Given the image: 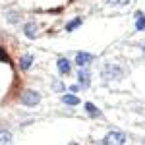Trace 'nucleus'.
<instances>
[{
    "label": "nucleus",
    "instance_id": "f257e3e1",
    "mask_svg": "<svg viewBox=\"0 0 145 145\" xmlns=\"http://www.w3.org/2000/svg\"><path fill=\"white\" fill-rule=\"evenodd\" d=\"M126 143V135L122 132H110L105 137V145H124Z\"/></svg>",
    "mask_w": 145,
    "mask_h": 145
},
{
    "label": "nucleus",
    "instance_id": "f03ea898",
    "mask_svg": "<svg viewBox=\"0 0 145 145\" xmlns=\"http://www.w3.org/2000/svg\"><path fill=\"white\" fill-rule=\"evenodd\" d=\"M39 101H41V95H39L37 91H25L22 95V103L25 106H35Z\"/></svg>",
    "mask_w": 145,
    "mask_h": 145
},
{
    "label": "nucleus",
    "instance_id": "7ed1b4c3",
    "mask_svg": "<svg viewBox=\"0 0 145 145\" xmlns=\"http://www.w3.org/2000/svg\"><path fill=\"white\" fill-rule=\"evenodd\" d=\"M103 74H105V78H106V79H120V78H122V68L108 64V66H105Z\"/></svg>",
    "mask_w": 145,
    "mask_h": 145
},
{
    "label": "nucleus",
    "instance_id": "20e7f679",
    "mask_svg": "<svg viewBox=\"0 0 145 145\" xmlns=\"http://www.w3.org/2000/svg\"><path fill=\"white\" fill-rule=\"evenodd\" d=\"M91 60H93V56L89 54V52H79L78 56H76V62H78L79 68L87 66V64H91Z\"/></svg>",
    "mask_w": 145,
    "mask_h": 145
},
{
    "label": "nucleus",
    "instance_id": "39448f33",
    "mask_svg": "<svg viewBox=\"0 0 145 145\" xmlns=\"http://www.w3.org/2000/svg\"><path fill=\"white\" fill-rule=\"evenodd\" d=\"M58 70H60V74L68 76L70 70H72V66H70V62H68L66 58H58Z\"/></svg>",
    "mask_w": 145,
    "mask_h": 145
},
{
    "label": "nucleus",
    "instance_id": "423d86ee",
    "mask_svg": "<svg viewBox=\"0 0 145 145\" xmlns=\"http://www.w3.org/2000/svg\"><path fill=\"white\" fill-rule=\"evenodd\" d=\"M78 79H79V85L85 89V87H89V72H85V70H81L78 74Z\"/></svg>",
    "mask_w": 145,
    "mask_h": 145
},
{
    "label": "nucleus",
    "instance_id": "0eeeda50",
    "mask_svg": "<svg viewBox=\"0 0 145 145\" xmlns=\"http://www.w3.org/2000/svg\"><path fill=\"white\" fill-rule=\"evenodd\" d=\"M12 143V134L6 130H0V145H10Z\"/></svg>",
    "mask_w": 145,
    "mask_h": 145
},
{
    "label": "nucleus",
    "instance_id": "6e6552de",
    "mask_svg": "<svg viewBox=\"0 0 145 145\" xmlns=\"http://www.w3.org/2000/svg\"><path fill=\"white\" fill-rule=\"evenodd\" d=\"M62 103H66V105H72V106H76V105H79V99L76 97V95H64V97H62Z\"/></svg>",
    "mask_w": 145,
    "mask_h": 145
},
{
    "label": "nucleus",
    "instance_id": "1a4fd4ad",
    "mask_svg": "<svg viewBox=\"0 0 145 145\" xmlns=\"http://www.w3.org/2000/svg\"><path fill=\"white\" fill-rule=\"evenodd\" d=\"M135 29L137 31H143L145 29V16L143 14H137V18H135Z\"/></svg>",
    "mask_w": 145,
    "mask_h": 145
},
{
    "label": "nucleus",
    "instance_id": "9d476101",
    "mask_svg": "<svg viewBox=\"0 0 145 145\" xmlns=\"http://www.w3.org/2000/svg\"><path fill=\"white\" fill-rule=\"evenodd\" d=\"M25 35L33 39L35 35H37V25H35V23H27V25H25Z\"/></svg>",
    "mask_w": 145,
    "mask_h": 145
},
{
    "label": "nucleus",
    "instance_id": "9b49d317",
    "mask_svg": "<svg viewBox=\"0 0 145 145\" xmlns=\"http://www.w3.org/2000/svg\"><path fill=\"white\" fill-rule=\"evenodd\" d=\"M31 62H33V56H31V54H25L22 58V68H23V70H29Z\"/></svg>",
    "mask_w": 145,
    "mask_h": 145
},
{
    "label": "nucleus",
    "instance_id": "f8f14e48",
    "mask_svg": "<svg viewBox=\"0 0 145 145\" xmlns=\"http://www.w3.org/2000/svg\"><path fill=\"white\" fill-rule=\"evenodd\" d=\"M78 25H81V18H76V20H72V22L66 25V31H74Z\"/></svg>",
    "mask_w": 145,
    "mask_h": 145
},
{
    "label": "nucleus",
    "instance_id": "ddd939ff",
    "mask_svg": "<svg viewBox=\"0 0 145 145\" xmlns=\"http://www.w3.org/2000/svg\"><path fill=\"white\" fill-rule=\"evenodd\" d=\"M85 108H87L89 114H99V110L95 108V105H93V103H85Z\"/></svg>",
    "mask_w": 145,
    "mask_h": 145
},
{
    "label": "nucleus",
    "instance_id": "4468645a",
    "mask_svg": "<svg viewBox=\"0 0 145 145\" xmlns=\"http://www.w3.org/2000/svg\"><path fill=\"white\" fill-rule=\"evenodd\" d=\"M110 4H114V6H124V4H128L130 0H108Z\"/></svg>",
    "mask_w": 145,
    "mask_h": 145
},
{
    "label": "nucleus",
    "instance_id": "2eb2a0df",
    "mask_svg": "<svg viewBox=\"0 0 145 145\" xmlns=\"http://www.w3.org/2000/svg\"><path fill=\"white\" fill-rule=\"evenodd\" d=\"M143 52H145V45H143Z\"/></svg>",
    "mask_w": 145,
    "mask_h": 145
}]
</instances>
